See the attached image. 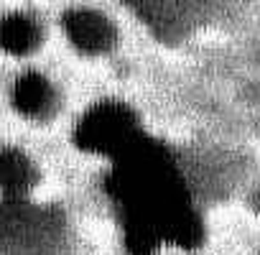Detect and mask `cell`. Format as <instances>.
<instances>
[{
    "instance_id": "obj_5",
    "label": "cell",
    "mask_w": 260,
    "mask_h": 255,
    "mask_svg": "<svg viewBox=\"0 0 260 255\" xmlns=\"http://www.w3.org/2000/svg\"><path fill=\"white\" fill-rule=\"evenodd\" d=\"M36 176H39V171L23 151L11 148V146L3 148V189H6V197H21L23 192H28L36 184Z\"/></svg>"
},
{
    "instance_id": "obj_4",
    "label": "cell",
    "mask_w": 260,
    "mask_h": 255,
    "mask_svg": "<svg viewBox=\"0 0 260 255\" xmlns=\"http://www.w3.org/2000/svg\"><path fill=\"white\" fill-rule=\"evenodd\" d=\"M41 41V28L36 23L34 16L28 13H11L3 18L0 23V44L8 54H16V56H23L28 51H34Z\"/></svg>"
},
{
    "instance_id": "obj_3",
    "label": "cell",
    "mask_w": 260,
    "mask_h": 255,
    "mask_svg": "<svg viewBox=\"0 0 260 255\" xmlns=\"http://www.w3.org/2000/svg\"><path fill=\"white\" fill-rule=\"evenodd\" d=\"M56 89L39 72H23L13 84V102L18 112L34 120H46L56 110Z\"/></svg>"
},
{
    "instance_id": "obj_1",
    "label": "cell",
    "mask_w": 260,
    "mask_h": 255,
    "mask_svg": "<svg viewBox=\"0 0 260 255\" xmlns=\"http://www.w3.org/2000/svg\"><path fill=\"white\" fill-rule=\"evenodd\" d=\"M141 141L143 133L138 128L136 112L115 100L97 102L94 107L87 110V115L77 125V143L97 153L122 156Z\"/></svg>"
},
{
    "instance_id": "obj_2",
    "label": "cell",
    "mask_w": 260,
    "mask_h": 255,
    "mask_svg": "<svg viewBox=\"0 0 260 255\" xmlns=\"http://www.w3.org/2000/svg\"><path fill=\"white\" fill-rule=\"evenodd\" d=\"M61 23L69 41L84 54H105L117 41L115 23L94 8H82V6L69 8Z\"/></svg>"
}]
</instances>
